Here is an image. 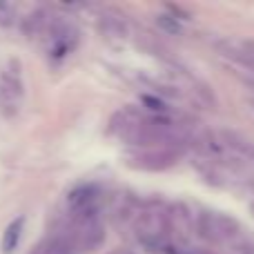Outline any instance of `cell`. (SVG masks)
Instances as JSON below:
<instances>
[{
	"mask_svg": "<svg viewBox=\"0 0 254 254\" xmlns=\"http://www.w3.org/2000/svg\"><path fill=\"white\" fill-rule=\"evenodd\" d=\"M22 228H25V219H22V216L13 219L11 223L7 225V230H4V234H2V243H0L4 254H11L18 248L20 237H22Z\"/></svg>",
	"mask_w": 254,
	"mask_h": 254,
	"instance_id": "obj_2",
	"label": "cell"
},
{
	"mask_svg": "<svg viewBox=\"0 0 254 254\" xmlns=\"http://www.w3.org/2000/svg\"><path fill=\"white\" fill-rule=\"evenodd\" d=\"M69 243L63 241V239H56V241L52 243V246L45 250V254H69Z\"/></svg>",
	"mask_w": 254,
	"mask_h": 254,
	"instance_id": "obj_3",
	"label": "cell"
},
{
	"mask_svg": "<svg viewBox=\"0 0 254 254\" xmlns=\"http://www.w3.org/2000/svg\"><path fill=\"white\" fill-rule=\"evenodd\" d=\"M2 96L9 98V105L16 107L22 98V80H20V65L16 63V69H7L2 76Z\"/></svg>",
	"mask_w": 254,
	"mask_h": 254,
	"instance_id": "obj_1",
	"label": "cell"
}]
</instances>
